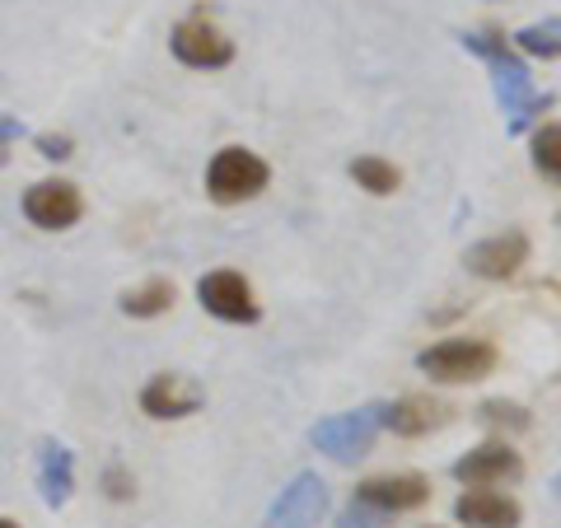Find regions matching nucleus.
Wrapping results in <instances>:
<instances>
[{
	"label": "nucleus",
	"instance_id": "obj_5",
	"mask_svg": "<svg viewBox=\"0 0 561 528\" xmlns=\"http://www.w3.org/2000/svg\"><path fill=\"white\" fill-rule=\"evenodd\" d=\"M328 515V486L319 472H300L280 496L272 501L262 528H319Z\"/></svg>",
	"mask_w": 561,
	"mask_h": 528
},
{
	"label": "nucleus",
	"instance_id": "obj_7",
	"mask_svg": "<svg viewBox=\"0 0 561 528\" xmlns=\"http://www.w3.org/2000/svg\"><path fill=\"white\" fill-rule=\"evenodd\" d=\"M454 478L463 486H511L524 478V459L519 449H511L505 439H486V445L468 449L459 463H454Z\"/></svg>",
	"mask_w": 561,
	"mask_h": 528
},
{
	"label": "nucleus",
	"instance_id": "obj_2",
	"mask_svg": "<svg viewBox=\"0 0 561 528\" xmlns=\"http://www.w3.org/2000/svg\"><path fill=\"white\" fill-rule=\"evenodd\" d=\"M383 431V402H365L356 412H337V416H323L313 426V449L328 454L332 463H356L375 449V435Z\"/></svg>",
	"mask_w": 561,
	"mask_h": 528
},
{
	"label": "nucleus",
	"instance_id": "obj_24",
	"mask_svg": "<svg viewBox=\"0 0 561 528\" xmlns=\"http://www.w3.org/2000/svg\"><path fill=\"white\" fill-rule=\"evenodd\" d=\"M0 528H20V524H14V519H5V515H0Z\"/></svg>",
	"mask_w": 561,
	"mask_h": 528
},
{
	"label": "nucleus",
	"instance_id": "obj_23",
	"mask_svg": "<svg viewBox=\"0 0 561 528\" xmlns=\"http://www.w3.org/2000/svg\"><path fill=\"white\" fill-rule=\"evenodd\" d=\"M14 136H20V122H14V117H0V146H10Z\"/></svg>",
	"mask_w": 561,
	"mask_h": 528
},
{
	"label": "nucleus",
	"instance_id": "obj_3",
	"mask_svg": "<svg viewBox=\"0 0 561 528\" xmlns=\"http://www.w3.org/2000/svg\"><path fill=\"white\" fill-rule=\"evenodd\" d=\"M267 183H272L267 160H257V154L243 146H225V150H216V160L206 164V192H210V202H220V206L253 202L267 192Z\"/></svg>",
	"mask_w": 561,
	"mask_h": 528
},
{
	"label": "nucleus",
	"instance_id": "obj_17",
	"mask_svg": "<svg viewBox=\"0 0 561 528\" xmlns=\"http://www.w3.org/2000/svg\"><path fill=\"white\" fill-rule=\"evenodd\" d=\"M351 179H356V187L370 192V197H393V192L402 187L398 164L379 160V154H360V160H351Z\"/></svg>",
	"mask_w": 561,
	"mask_h": 528
},
{
	"label": "nucleus",
	"instance_id": "obj_9",
	"mask_svg": "<svg viewBox=\"0 0 561 528\" xmlns=\"http://www.w3.org/2000/svg\"><path fill=\"white\" fill-rule=\"evenodd\" d=\"M24 216L38 225V230H70V225L84 216V197L76 183H61V179L33 183L24 192Z\"/></svg>",
	"mask_w": 561,
	"mask_h": 528
},
{
	"label": "nucleus",
	"instance_id": "obj_19",
	"mask_svg": "<svg viewBox=\"0 0 561 528\" xmlns=\"http://www.w3.org/2000/svg\"><path fill=\"white\" fill-rule=\"evenodd\" d=\"M534 169L548 183L561 179V127H557V122H542L538 136H534Z\"/></svg>",
	"mask_w": 561,
	"mask_h": 528
},
{
	"label": "nucleus",
	"instance_id": "obj_6",
	"mask_svg": "<svg viewBox=\"0 0 561 528\" xmlns=\"http://www.w3.org/2000/svg\"><path fill=\"white\" fill-rule=\"evenodd\" d=\"M197 299L210 319L220 323H257L262 319V305L253 299V286L243 280L239 272H206L197 280Z\"/></svg>",
	"mask_w": 561,
	"mask_h": 528
},
{
	"label": "nucleus",
	"instance_id": "obj_14",
	"mask_svg": "<svg viewBox=\"0 0 561 528\" xmlns=\"http://www.w3.org/2000/svg\"><path fill=\"white\" fill-rule=\"evenodd\" d=\"M454 519L463 528H519L524 509L515 496H501V491H491V486H472L454 501Z\"/></svg>",
	"mask_w": 561,
	"mask_h": 528
},
{
	"label": "nucleus",
	"instance_id": "obj_4",
	"mask_svg": "<svg viewBox=\"0 0 561 528\" xmlns=\"http://www.w3.org/2000/svg\"><path fill=\"white\" fill-rule=\"evenodd\" d=\"M486 66H491V84H496L501 108H505V117H511V131H524L542 108H552V94L534 90L529 66H524L511 47L496 51V57H486Z\"/></svg>",
	"mask_w": 561,
	"mask_h": 528
},
{
	"label": "nucleus",
	"instance_id": "obj_20",
	"mask_svg": "<svg viewBox=\"0 0 561 528\" xmlns=\"http://www.w3.org/2000/svg\"><path fill=\"white\" fill-rule=\"evenodd\" d=\"M478 421H482V426H496V431H529V412H524L519 402H505V398L482 402Z\"/></svg>",
	"mask_w": 561,
	"mask_h": 528
},
{
	"label": "nucleus",
	"instance_id": "obj_16",
	"mask_svg": "<svg viewBox=\"0 0 561 528\" xmlns=\"http://www.w3.org/2000/svg\"><path fill=\"white\" fill-rule=\"evenodd\" d=\"M117 305H122V313H127V319H160V313L173 309V280L154 276V280H146V286L127 290V295L117 299Z\"/></svg>",
	"mask_w": 561,
	"mask_h": 528
},
{
	"label": "nucleus",
	"instance_id": "obj_13",
	"mask_svg": "<svg viewBox=\"0 0 561 528\" xmlns=\"http://www.w3.org/2000/svg\"><path fill=\"white\" fill-rule=\"evenodd\" d=\"M449 421H454L449 402L421 398V393L398 398V402H389V408H383V431H393V435H402V439H421V435L449 426Z\"/></svg>",
	"mask_w": 561,
	"mask_h": 528
},
{
	"label": "nucleus",
	"instance_id": "obj_22",
	"mask_svg": "<svg viewBox=\"0 0 561 528\" xmlns=\"http://www.w3.org/2000/svg\"><path fill=\"white\" fill-rule=\"evenodd\" d=\"M103 491H108L113 501H131V491H136L131 472L127 468H108V472H103Z\"/></svg>",
	"mask_w": 561,
	"mask_h": 528
},
{
	"label": "nucleus",
	"instance_id": "obj_21",
	"mask_svg": "<svg viewBox=\"0 0 561 528\" xmlns=\"http://www.w3.org/2000/svg\"><path fill=\"white\" fill-rule=\"evenodd\" d=\"M33 146H38L43 160H70V154H76V140H70V136H51V131L33 136Z\"/></svg>",
	"mask_w": 561,
	"mask_h": 528
},
{
	"label": "nucleus",
	"instance_id": "obj_25",
	"mask_svg": "<svg viewBox=\"0 0 561 528\" xmlns=\"http://www.w3.org/2000/svg\"><path fill=\"white\" fill-rule=\"evenodd\" d=\"M0 164H5V146H0Z\"/></svg>",
	"mask_w": 561,
	"mask_h": 528
},
{
	"label": "nucleus",
	"instance_id": "obj_1",
	"mask_svg": "<svg viewBox=\"0 0 561 528\" xmlns=\"http://www.w3.org/2000/svg\"><path fill=\"white\" fill-rule=\"evenodd\" d=\"M496 365H501V351L482 337H445L416 356V369L435 383H478L486 375H496Z\"/></svg>",
	"mask_w": 561,
	"mask_h": 528
},
{
	"label": "nucleus",
	"instance_id": "obj_8",
	"mask_svg": "<svg viewBox=\"0 0 561 528\" xmlns=\"http://www.w3.org/2000/svg\"><path fill=\"white\" fill-rule=\"evenodd\" d=\"M431 501V482L421 472H389V478H370L356 486V505L375 509V515H408Z\"/></svg>",
	"mask_w": 561,
	"mask_h": 528
},
{
	"label": "nucleus",
	"instance_id": "obj_18",
	"mask_svg": "<svg viewBox=\"0 0 561 528\" xmlns=\"http://www.w3.org/2000/svg\"><path fill=\"white\" fill-rule=\"evenodd\" d=\"M511 43H515L519 51H529V57L557 61V57H561V20L552 14V20H542V24H529V28H519Z\"/></svg>",
	"mask_w": 561,
	"mask_h": 528
},
{
	"label": "nucleus",
	"instance_id": "obj_10",
	"mask_svg": "<svg viewBox=\"0 0 561 528\" xmlns=\"http://www.w3.org/2000/svg\"><path fill=\"white\" fill-rule=\"evenodd\" d=\"M169 47H173V57H179L183 66H192V70H220V66L234 61V43L206 20H183L179 28H173Z\"/></svg>",
	"mask_w": 561,
	"mask_h": 528
},
{
	"label": "nucleus",
	"instance_id": "obj_15",
	"mask_svg": "<svg viewBox=\"0 0 561 528\" xmlns=\"http://www.w3.org/2000/svg\"><path fill=\"white\" fill-rule=\"evenodd\" d=\"M38 491L47 509H61L76 496V454L61 439H43L38 445Z\"/></svg>",
	"mask_w": 561,
	"mask_h": 528
},
{
	"label": "nucleus",
	"instance_id": "obj_11",
	"mask_svg": "<svg viewBox=\"0 0 561 528\" xmlns=\"http://www.w3.org/2000/svg\"><path fill=\"white\" fill-rule=\"evenodd\" d=\"M468 272L482 276V280H511L519 276V267L529 262V234L524 230H505V234H491L482 243H472L463 253Z\"/></svg>",
	"mask_w": 561,
	"mask_h": 528
},
{
	"label": "nucleus",
	"instance_id": "obj_12",
	"mask_svg": "<svg viewBox=\"0 0 561 528\" xmlns=\"http://www.w3.org/2000/svg\"><path fill=\"white\" fill-rule=\"evenodd\" d=\"M202 383H192L187 375H154L146 389H140V412L150 421H183L192 412H202Z\"/></svg>",
	"mask_w": 561,
	"mask_h": 528
}]
</instances>
